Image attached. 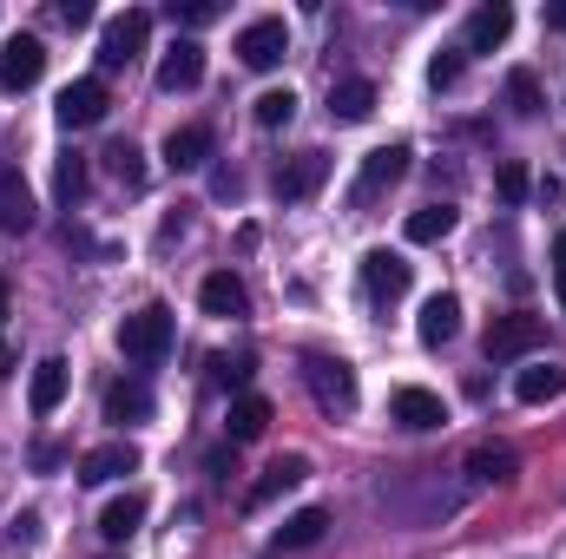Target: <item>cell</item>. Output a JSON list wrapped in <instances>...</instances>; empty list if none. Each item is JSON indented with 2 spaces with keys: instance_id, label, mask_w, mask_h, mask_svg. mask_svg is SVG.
<instances>
[{
  "instance_id": "cell-36",
  "label": "cell",
  "mask_w": 566,
  "mask_h": 559,
  "mask_svg": "<svg viewBox=\"0 0 566 559\" xmlns=\"http://www.w3.org/2000/svg\"><path fill=\"white\" fill-rule=\"evenodd\" d=\"M494 184H501V198H507V204H521V198H527V171H521L514 158L501 165V178H494Z\"/></svg>"
},
{
  "instance_id": "cell-11",
  "label": "cell",
  "mask_w": 566,
  "mask_h": 559,
  "mask_svg": "<svg viewBox=\"0 0 566 559\" xmlns=\"http://www.w3.org/2000/svg\"><path fill=\"white\" fill-rule=\"evenodd\" d=\"M271 421H277V409H271V395H231V415H224V434H231V447H244V441H264L271 434Z\"/></svg>"
},
{
  "instance_id": "cell-22",
  "label": "cell",
  "mask_w": 566,
  "mask_h": 559,
  "mask_svg": "<svg viewBox=\"0 0 566 559\" xmlns=\"http://www.w3.org/2000/svg\"><path fill=\"white\" fill-rule=\"evenodd\" d=\"M514 395H521L527 409L560 402V395H566V369H560V362H534V369H521V376H514Z\"/></svg>"
},
{
  "instance_id": "cell-13",
  "label": "cell",
  "mask_w": 566,
  "mask_h": 559,
  "mask_svg": "<svg viewBox=\"0 0 566 559\" xmlns=\"http://www.w3.org/2000/svg\"><path fill=\"white\" fill-rule=\"evenodd\" d=\"M507 33H514V7H507V0H488V7L468 13V40H461V53H494Z\"/></svg>"
},
{
  "instance_id": "cell-40",
  "label": "cell",
  "mask_w": 566,
  "mask_h": 559,
  "mask_svg": "<svg viewBox=\"0 0 566 559\" xmlns=\"http://www.w3.org/2000/svg\"><path fill=\"white\" fill-rule=\"evenodd\" d=\"M554 289H560V309H566V271H554Z\"/></svg>"
},
{
  "instance_id": "cell-1",
  "label": "cell",
  "mask_w": 566,
  "mask_h": 559,
  "mask_svg": "<svg viewBox=\"0 0 566 559\" xmlns=\"http://www.w3.org/2000/svg\"><path fill=\"white\" fill-rule=\"evenodd\" d=\"M119 356L139 362V369H158L171 356V309L165 303H145V309H133L119 323Z\"/></svg>"
},
{
  "instance_id": "cell-5",
  "label": "cell",
  "mask_w": 566,
  "mask_h": 559,
  "mask_svg": "<svg viewBox=\"0 0 566 559\" xmlns=\"http://www.w3.org/2000/svg\"><path fill=\"white\" fill-rule=\"evenodd\" d=\"M283 53H290V27H283L277 13H264V20H251V27L238 33V60H244L251 73L283 66Z\"/></svg>"
},
{
  "instance_id": "cell-23",
  "label": "cell",
  "mask_w": 566,
  "mask_h": 559,
  "mask_svg": "<svg viewBox=\"0 0 566 559\" xmlns=\"http://www.w3.org/2000/svg\"><path fill=\"white\" fill-rule=\"evenodd\" d=\"M369 113H376V86H369V80H336V86H329V119L363 126Z\"/></svg>"
},
{
  "instance_id": "cell-6",
  "label": "cell",
  "mask_w": 566,
  "mask_h": 559,
  "mask_svg": "<svg viewBox=\"0 0 566 559\" xmlns=\"http://www.w3.org/2000/svg\"><path fill=\"white\" fill-rule=\"evenodd\" d=\"M409 171V145H376L369 158H363V178H356V191H349V204L363 211V204H376L396 178Z\"/></svg>"
},
{
  "instance_id": "cell-7",
  "label": "cell",
  "mask_w": 566,
  "mask_h": 559,
  "mask_svg": "<svg viewBox=\"0 0 566 559\" xmlns=\"http://www.w3.org/2000/svg\"><path fill=\"white\" fill-rule=\"evenodd\" d=\"M145 40H151V13H119V20H106V33H99V66H133L145 53Z\"/></svg>"
},
{
  "instance_id": "cell-30",
  "label": "cell",
  "mask_w": 566,
  "mask_h": 559,
  "mask_svg": "<svg viewBox=\"0 0 566 559\" xmlns=\"http://www.w3.org/2000/svg\"><path fill=\"white\" fill-rule=\"evenodd\" d=\"M507 106H514V119H534L541 113V80L521 66V73H507Z\"/></svg>"
},
{
  "instance_id": "cell-17",
  "label": "cell",
  "mask_w": 566,
  "mask_h": 559,
  "mask_svg": "<svg viewBox=\"0 0 566 559\" xmlns=\"http://www.w3.org/2000/svg\"><path fill=\"white\" fill-rule=\"evenodd\" d=\"M33 224H40V211H33V191H27V178L7 165V171H0V231H7V238H27Z\"/></svg>"
},
{
  "instance_id": "cell-25",
  "label": "cell",
  "mask_w": 566,
  "mask_h": 559,
  "mask_svg": "<svg viewBox=\"0 0 566 559\" xmlns=\"http://www.w3.org/2000/svg\"><path fill=\"white\" fill-rule=\"evenodd\" d=\"M145 520V494H119V500H106V514H99V540H133Z\"/></svg>"
},
{
  "instance_id": "cell-18",
  "label": "cell",
  "mask_w": 566,
  "mask_h": 559,
  "mask_svg": "<svg viewBox=\"0 0 566 559\" xmlns=\"http://www.w3.org/2000/svg\"><path fill=\"white\" fill-rule=\"evenodd\" d=\"M416 336H422V349H448L454 336H461V296H428L422 316H416Z\"/></svg>"
},
{
  "instance_id": "cell-31",
  "label": "cell",
  "mask_w": 566,
  "mask_h": 559,
  "mask_svg": "<svg viewBox=\"0 0 566 559\" xmlns=\"http://www.w3.org/2000/svg\"><path fill=\"white\" fill-rule=\"evenodd\" d=\"M106 165H113V178H119L126 191H139V184H145V158H139V145H113V151H106Z\"/></svg>"
},
{
  "instance_id": "cell-37",
  "label": "cell",
  "mask_w": 566,
  "mask_h": 559,
  "mask_svg": "<svg viewBox=\"0 0 566 559\" xmlns=\"http://www.w3.org/2000/svg\"><path fill=\"white\" fill-rule=\"evenodd\" d=\"M53 13H60V27H86V20H93V7H86V0H60Z\"/></svg>"
},
{
  "instance_id": "cell-3",
  "label": "cell",
  "mask_w": 566,
  "mask_h": 559,
  "mask_svg": "<svg viewBox=\"0 0 566 559\" xmlns=\"http://www.w3.org/2000/svg\"><path fill=\"white\" fill-rule=\"evenodd\" d=\"M541 316H527V309H514V316H494L488 323V362H521V356H534L541 349Z\"/></svg>"
},
{
  "instance_id": "cell-24",
  "label": "cell",
  "mask_w": 566,
  "mask_h": 559,
  "mask_svg": "<svg viewBox=\"0 0 566 559\" xmlns=\"http://www.w3.org/2000/svg\"><path fill=\"white\" fill-rule=\"evenodd\" d=\"M211 151H218V145H211L205 126H178V133L165 139V165H171V171H198V165H211Z\"/></svg>"
},
{
  "instance_id": "cell-38",
  "label": "cell",
  "mask_w": 566,
  "mask_h": 559,
  "mask_svg": "<svg viewBox=\"0 0 566 559\" xmlns=\"http://www.w3.org/2000/svg\"><path fill=\"white\" fill-rule=\"evenodd\" d=\"M7 540H13V547H27V540H40V514H20V520L7 527Z\"/></svg>"
},
{
  "instance_id": "cell-21",
  "label": "cell",
  "mask_w": 566,
  "mask_h": 559,
  "mask_svg": "<svg viewBox=\"0 0 566 559\" xmlns=\"http://www.w3.org/2000/svg\"><path fill=\"white\" fill-rule=\"evenodd\" d=\"M66 376H73V369H66L60 356H46V362L33 369V382H27V409H33V415H53V409L66 402Z\"/></svg>"
},
{
  "instance_id": "cell-8",
  "label": "cell",
  "mask_w": 566,
  "mask_h": 559,
  "mask_svg": "<svg viewBox=\"0 0 566 559\" xmlns=\"http://www.w3.org/2000/svg\"><path fill=\"white\" fill-rule=\"evenodd\" d=\"M106 106H113V99H106V80H73V86L53 99V113H60V126H66V133L99 126V119H106Z\"/></svg>"
},
{
  "instance_id": "cell-9",
  "label": "cell",
  "mask_w": 566,
  "mask_h": 559,
  "mask_svg": "<svg viewBox=\"0 0 566 559\" xmlns=\"http://www.w3.org/2000/svg\"><path fill=\"white\" fill-rule=\"evenodd\" d=\"M323 178H329V151H296V158L277 165V198L283 204H303V198L323 191Z\"/></svg>"
},
{
  "instance_id": "cell-34",
  "label": "cell",
  "mask_w": 566,
  "mask_h": 559,
  "mask_svg": "<svg viewBox=\"0 0 566 559\" xmlns=\"http://www.w3.org/2000/svg\"><path fill=\"white\" fill-rule=\"evenodd\" d=\"M211 376H218L224 389H238V395H244V382L258 376V362H251V356H211Z\"/></svg>"
},
{
  "instance_id": "cell-14",
  "label": "cell",
  "mask_w": 566,
  "mask_h": 559,
  "mask_svg": "<svg viewBox=\"0 0 566 559\" xmlns=\"http://www.w3.org/2000/svg\"><path fill=\"white\" fill-rule=\"evenodd\" d=\"M198 80H205V46L198 40H171L165 60H158V86L165 93H191Z\"/></svg>"
},
{
  "instance_id": "cell-27",
  "label": "cell",
  "mask_w": 566,
  "mask_h": 559,
  "mask_svg": "<svg viewBox=\"0 0 566 559\" xmlns=\"http://www.w3.org/2000/svg\"><path fill=\"white\" fill-rule=\"evenodd\" d=\"M106 421H119V428L151 421V389H145V382H113V389H106Z\"/></svg>"
},
{
  "instance_id": "cell-32",
  "label": "cell",
  "mask_w": 566,
  "mask_h": 559,
  "mask_svg": "<svg viewBox=\"0 0 566 559\" xmlns=\"http://www.w3.org/2000/svg\"><path fill=\"white\" fill-rule=\"evenodd\" d=\"M461 66H468V53H461V46H441V53L428 60V86H434V93H448V86L461 80Z\"/></svg>"
},
{
  "instance_id": "cell-42",
  "label": "cell",
  "mask_w": 566,
  "mask_h": 559,
  "mask_svg": "<svg viewBox=\"0 0 566 559\" xmlns=\"http://www.w3.org/2000/svg\"><path fill=\"white\" fill-rule=\"evenodd\" d=\"M0 323H7V277H0Z\"/></svg>"
},
{
  "instance_id": "cell-4",
  "label": "cell",
  "mask_w": 566,
  "mask_h": 559,
  "mask_svg": "<svg viewBox=\"0 0 566 559\" xmlns=\"http://www.w3.org/2000/svg\"><path fill=\"white\" fill-rule=\"evenodd\" d=\"M40 73H46V40L40 33H13L0 46V86L7 93H27V86H40Z\"/></svg>"
},
{
  "instance_id": "cell-20",
  "label": "cell",
  "mask_w": 566,
  "mask_h": 559,
  "mask_svg": "<svg viewBox=\"0 0 566 559\" xmlns=\"http://www.w3.org/2000/svg\"><path fill=\"white\" fill-rule=\"evenodd\" d=\"M323 534H329V507H303V514H290L277 534H271V547H277V553H303V547H316Z\"/></svg>"
},
{
  "instance_id": "cell-15",
  "label": "cell",
  "mask_w": 566,
  "mask_h": 559,
  "mask_svg": "<svg viewBox=\"0 0 566 559\" xmlns=\"http://www.w3.org/2000/svg\"><path fill=\"white\" fill-rule=\"evenodd\" d=\"M126 474H139V447H133V441H106V447H93V454L80 461V481H86V487L126 481Z\"/></svg>"
},
{
  "instance_id": "cell-19",
  "label": "cell",
  "mask_w": 566,
  "mask_h": 559,
  "mask_svg": "<svg viewBox=\"0 0 566 559\" xmlns=\"http://www.w3.org/2000/svg\"><path fill=\"white\" fill-rule=\"evenodd\" d=\"M198 303H205V316H224V323L251 316V289L231 277V271H211V277L198 283Z\"/></svg>"
},
{
  "instance_id": "cell-10",
  "label": "cell",
  "mask_w": 566,
  "mask_h": 559,
  "mask_svg": "<svg viewBox=\"0 0 566 559\" xmlns=\"http://www.w3.org/2000/svg\"><path fill=\"white\" fill-rule=\"evenodd\" d=\"M409 283H416V264H402L396 251H369V257H363V289H369V303H396V296H409Z\"/></svg>"
},
{
  "instance_id": "cell-12",
  "label": "cell",
  "mask_w": 566,
  "mask_h": 559,
  "mask_svg": "<svg viewBox=\"0 0 566 559\" xmlns=\"http://www.w3.org/2000/svg\"><path fill=\"white\" fill-rule=\"evenodd\" d=\"M389 415L402 421L409 434H428V428H448V402L434 389H396L389 395Z\"/></svg>"
},
{
  "instance_id": "cell-35",
  "label": "cell",
  "mask_w": 566,
  "mask_h": 559,
  "mask_svg": "<svg viewBox=\"0 0 566 559\" xmlns=\"http://www.w3.org/2000/svg\"><path fill=\"white\" fill-rule=\"evenodd\" d=\"M218 13H224L218 0H171V20H178V27H211Z\"/></svg>"
},
{
  "instance_id": "cell-33",
  "label": "cell",
  "mask_w": 566,
  "mask_h": 559,
  "mask_svg": "<svg viewBox=\"0 0 566 559\" xmlns=\"http://www.w3.org/2000/svg\"><path fill=\"white\" fill-rule=\"evenodd\" d=\"M53 191H60V204H80V198H86V158H60Z\"/></svg>"
},
{
  "instance_id": "cell-16",
  "label": "cell",
  "mask_w": 566,
  "mask_h": 559,
  "mask_svg": "<svg viewBox=\"0 0 566 559\" xmlns=\"http://www.w3.org/2000/svg\"><path fill=\"white\" fill-rule=\"evenodd\" d=\"M303 481H310V461H303V454H277V461H271V467L258 474V487L244 494V507L258 514V507H271L277 494H290V487H303Z\"/></svg>"
},
{
  "instance_id": "cell-41",
  "label": "cell",
  "mask_w": 566,
  "mask_h": 559,
  "mask_svg": "<svg viewBox=\"0 0 566 559\" xmlns=\"http://www.w3.org/2000/svg\"><path fill=\"white\" fill-rule=\"evenodd\" d=\"M554 257H560V271H566V231H560V244H554Z\"/></svg>"
},
{
  "instance_id": "cell-39",
  "label": "cell",
  "mask_w": 566,
  "mask_h": 559,
  "mask_svg": "<svg viewBox=\"0 0 566 559\" xmlns=\"http://www.w3.org/2000/svg\"><path fill=\"white\" fill-rule=\"evenodd\" d=\"M547 27H554V33H566V0H554V7H547Z\"/></svg>"
},
{
  "instance_id": "cell-2",
  "label": "cell",
  "mask_w": 566,
  "mask_h": 559,
  "mask_svg": "<svg viewBox=\"0 0 566 559\" xmlns=\"http://www.w3.org/2000/svg\"><path fill=\"white\" fill-rule=\"evenodd\" d=\"M303 382H310L323 415H349L356 409V369L343 356H303Z\"/></svg>"
},
{
  "instance_id": "cell-29",
  "label": "cell",
  "mask_w": 566,
  "mask_h": 559,
  "mask_svg": "<svg viewBox=\"0 0 566 559\" xmlns=\"http://www.w3.org/2000/svg\"><path fill=\"white\" fill-rule=\"evenodd\" d=\"M290 119H296V93H290V86L258 93V126H264V133H277V126H290Z\"/></svg>"
},
{
  "instance_id": "cell-28",
  "label": "cell",
  "mask_w": 566,
  "mask_h": 559,
  "mask_svg": "<svg viewBox=\"0 0 566 559\" xmlns=\"http://www.w3.org/2000/svg\"><path fill=\"white\" fill-rule=\"evenodd\" d=\"M409 244H441L448 231H454V204H422V211H409Z\"/></svg>"
},
{
  "instance_id": "cell-26",
  "label": "cell",
  "mask_w": 566,
  "mask_h": 559,
  "mask_svg": "<svg viewBox=\"0 0 566 559\" xmlns=\"http://www.w3.org/2000/svg\"><path fill=\"white\" fill-rule=\"evenodd\" d=\"M514 447H501V441H481L474 454H468V474L481 481V487H501V481H514Z\"/></svg>"
}]
</instances>
